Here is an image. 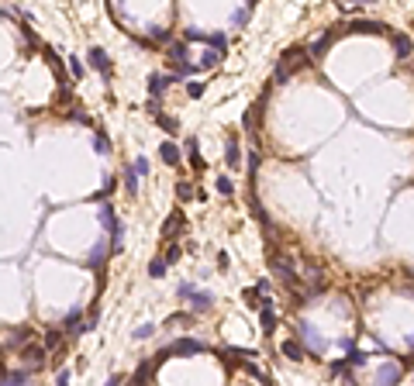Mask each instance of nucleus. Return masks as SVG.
I'll return each mask as SVG.
<instances>
[{
	"label": "nucleus",
	"mask_w": 414,
	"mask_h": 386,
	"mask_svg": "<svg viewBox=\"0 0 414 386\" xmlns=\"http://www.w3.org/2000/svg\"><path fill=\"white\" fill-rule=\"evenodd\" d=\"M56 386H69V369H59V376H56Z\"/></svg>",
	"instance_id": "37"
},
{
	"label": "nucleus",
	"mask_w": 414,
	"mask_h": 386,
	"mask_svg": "<svg viewBox=\"0 0 414 386\" xmlns=\"http://www.w3.org/2000/svg\"><path fill=\"white\" fill-rule=\"evenodd\" d=\"M0 386H14V383H7V379H0Z\"/></svg>",
	"instance_id": "40"
},
{
	"label": "nucleus",
	"mask_w": 414,
	"mask_h": 386,
	"mask_svg": "<svg viewBox=\"0 0 414 386\" xmlns=\"http://www.w3.org/2000/svg\"><path fill=\"white\" fill-rule=\"evenodd\" d=\"M124 190H128V197H138V173H135V166L124 169Z\"/></svg>",
	"instance_id": "18"
},
{
	"label": "nucleus",
	"mask_w": 414,
	"mask_h": 386,
	"mask_svg": "<svg viewBox=\"0 0 414 386\" xmlns=\"http://www.w3.org/2000/svg\"><path fill=\"white\" fill-rule=\"evenodd\" d=\"M152 334H156V324H142L131 338H135V342H145V338H152Z\"/></svg>",
	"instance_id": "27"
},
{
	"label": "nucleus",
	"mask_w": 414,
	"mask_h": 386,
	"mask_svg": "<svg viewBox=\"0 0 414 386\" xmlns=\"http://www.w3.org/2000/svg\"><path fill=\"white\" fill-rule=\"evenodd\" d=\"M69 117H73V121H79V124H90V117L83 114V111H69Z\"/></svg>",
	"instance_id": "38"
},
{
	"label": "nucleus",
	"mask_w": 414,
	"mask_h": 386,
	"mask_svg": "<svg viewBox=\"0 0 414 386\" xmlns=\"http://www.w3.org/2000/svg\"><path fill=\"white\" fill-rule=\"evenodd\" d=\"M338 348H342V352H355V342L345 334V338H338Z\"/></svg>",
	"instance_id": "34"
},
{
	"label": "nucleus",
	"mask_w": 414,
	"mask_h": 386,
	"mask_svg": "<svg viewBox=\"0 0 414 386\" xmlns=\"http://www.w3.org/2000/svg\"><path fill=\"white\" fill-rule=\"evenodd\" d=\"M159 159H162L166 166H179V149L173 141H162V145H159Z\"/></svg>",
	"instance_id": "12"
},
{
	"label": "nucleus",
	"mask_w": 414,
	"mask_h": 386,
	"mask_svg": "<svg viewBox=\"0 0 414 386\" xmlns=\"http://www.w3.org/2000/svg\"><path fill=\"white\" fill-rule=\"evenodd\" d=\"M224 162H228L232 169H238V162H242V145H238V138H235V135L224 141Z\"/></svg>",
	"instance_id": "9"
},
{
	"label": "nucleus",
	"mask_w": 414,
	"mask_h": 386,
	"mask_svg": "<svg viewBox=\"0 0 414 386\" xmlns=\"http://www.w3.org/2000/svg\"><path fill=\"white\" fill-rule=\"evenodd\" d=\"M62 331H69V334H86V324H83V314L76 310H69L66 317H62Z\"/></svg>",
	"instance_id": "6"
},
{
	"label": "nucleus",
	"mask_w": 414,
	"mask_h": 386,
	"mask_svg": "<svg viewBox=\"0 0 414 386\" xmlns=\"http://www.w3.org/2000/svg\"><path fill=\"white\" fill-rule=\"evenodd\" d=\"M162 262H166V266L179 262V245H176V242H169V245H166V255H162Z\"/></svg>",
	"instance_id": "23"
},
{
	"label": "nucleus",
	"mask_w": 414,
	"mask_h": 386,
	"mask_svg": "<svg viewBox=\"0 0 414 386\" xmlns=\"http://www.w3.org/2000/svg\"><path fill=\"white\" fill-rule=\"evenodd\" d=\"M252 11H256V4H245V7H242V11H235V28H242V24H249V18H252Z\"/></svg>",
	"instance_id": "20"
},
{
	"label": "nucleus",
	"mask_w": 414,
	"mask_h": 386,
	"mask_svg": "<svg viewBox=\"0 0 414 386\" xmlns=\"http://www.w3.org/2000/svg\"><path fill=\"white\" fill-rule=\"evenodd\" d=\"M214 190L221 193V197H232V193H235V183H232V176H217V179H214Z\"/></svg>",
	"instance_id": "19"
},
{
	"label": "nucleus",
	"mask_w": 414,
	"mask_h": 386,
	"mask_svg": "<svg viewBox=\"0 0 414 386\" xmlns=\"http://www.w3.org/2000/svg\"><path fill=\"white\" fill-rule=\"evenodd\" d=\"M345 31H352V35H383L387 24H380V21H352Z\"/></svg>",
	"instance_id": "5"
},
{
	"label": "nucleus",
	"mask_w": 414,
	"mask_h": 386,
	"mask_svg": "<svg viewBox=\"0 0 414 386\" xmlns=\"http://www.w3.org/2000/svg\"><path fill=\"white\" fill-rule=\"evenodd\" d=\"M397 379H400V362H390L383 369V376H380V386H394Z\"/></svg>",
	"instance_id": "17"
},
{
	"label": "nucleus",
	"mask_w": 414,
	"mask_h": 386,
	"mask_svg": "<svg viewBox=\"0 0 414 386\" xmlns=\"http://www.w3.org/2000/svg\"><path fill=\"white\" fill-rule=\"evenodd\" d=\"M194 193H197V190H194L190 183H176V197H179V200H194Z\"/></svg>",
	"instance_id": "28"
},
{
	"label": "nucleus",
	"mask_w": 414,
	"mask_h": 386,
	"mask_svg": "<svg viewBox=\"0 0 414 386\" xmlns=\"http://www.w3.org/2000/svg\"><path fill=\"white\" fill-rule=\"evenodd\" d=\"M394 49H397V56L400 59H407L414 52V41L407 38V35H394Z\"/></svg>",
	"instance_id": "16"
},
{
	"label": "nucleus",
	"mask_w": 414,
	"mask_h": 386,
	"mask_svg": "<svg viewBox=\"0 0 414 386\" xmlns=\"http://www.w3.org/2000/svg\"><path fill=\"white\" fill-rule=\"evenodd\" d=\"M204 342H197V338H179V342H173V345H169V352H173V355H200V352H204Z\"/></svg>",
	"instance_id": "3"
},
{
	"label": "nucleus",
	"mask_w": 414,
	"mask_h": 386,
	"mask_svg": "<svg viewBox=\"0 0 414 386\" xmlns=\"http://www.w3.org/2000/svg\"><path fill=\"white\" fill-rule=\"evenodd\" d=\"M45 355H49V352H45V345H24V348H21V359L28 362V369H31V372L45 362Z\"/></svg>",
	"instance_id": "4"
},
{
	"label": "nucleus",
	"mask_w": 414,
	"mask_h": 386,
	"mask_svg": "<svg viewBox=\"0 0 414 386\" xmlns=\"http://www.w3.org/2000/svg\"><path fill=\"white\" fill-rule=\"evenodd\" d=\"M200 152V141L197 138H187V155H197Z\"/></svg>",
	"instance_id": "35"
},
{
	"label": "nucleus",
	"mask_w": 414,
	"mask_h": 386,
	"mask_svg": "<svg viewBox=\"0 0 414 386\" xmlns=\"http://www.w3.org/2000/svg\"><path fill=\"white\" fill-rule=\"evenodd\" d=\"M97 214H100V224H104V231H114L121 221L114 217V207L107 204V200H100V207H97Z\"/></svg>",
	"instance_id": "8"
},
{
	"label": "nucleus",
	"mask_w": 414,
	"mask_h": 386,
	"mask_svg": "<svg viewBox=\"0 0 414 386\" xmlns=\"http://www.w3.org/2000/svg\"><path fill=\"white\" fill-rule=\"evenodd\" d=\"M169 83H176V76H159V73H152V76H149V93H152V100H159Z\"/></svg>",
	"instance_id": "10"
},
{
	"label": "nucleus",
	"mask_w": 414,
	"mask_h": 386,
	"mask_svg": "<svg viewBox=\"0 0 414 386\" xmlns=\"http://www.w3.org/2000/svg\"><path fill=\"white\" fill-rule=\"evenodd\" d=\"M256 114H259V107H249V111H245V117H242L245 131H256Z\"/></svg>",
	"instance_id": "25"
},
{
	"label": "nucleus",
	"mask_w": 414,
	"mask_h": 386,
	"mask_svg": "<svg viewBox=\"0 0 414 386\" xmlns=\"http://www.w3.org/2000/svg\"><path fill=\"white\" fill-rule=\"evenodd\" d=\"M176 293H179V300H190V307L197 310V314H204V310L214 304V293L211 289H197L194 283H179Z\"/></svg>",
	"instance_id": "1"
},
{
	"label": "nucleus",
	"mask_w": 414,
	"mask_h": 386,
	"mask_svg": "<svg viewBox=\"0 0 414 386\" xmlns=\"http://www.w3.org/2000/svg\"><path fill=\"white\" fill-rule=\"evenodd\" d=\"M217 62H221V56H217V52H204V59L197 62V69H214Z\"/></svg>",
	"instance_id": "24"
},
{
	"label": "nucleus",
	"mask_w": 414,
	"mask_h": 386,
	"mask_svg": "<svg viewBox=\"0 0 414 386\" xmlns=\"http://www.w3.org/2000/svg\"><path fill=\"white\" fill-rule=\"evenodd\" d=\"M176 231H183V214H169V217H166V228H162V234H166V238H173V234Z\"/></svg>",
	"instance_id": "15"
},
{
	"label": "nucleus",
	"mask_w": 414,
	"mask_h": 386,
	"mask_svg": "<svg viewBox=\"0 0 414 386\" xmlns=\"http://www.w3.org/2000/svg\"><path fill=\"white\" fill-rule=\"evenodd\" d=\"M342 14H362V4H338Z\"/></svg>",
	"instance_id": "33"
},
{
	"label": "nucleus",
	"mask_w": 414,
	"mask_h": 386,
	"mask_svg": "<svg viewBox=\"0 0 414 386\" xmlns=\"http://www.w3.org/2000/svg\"><path fill=\"white\" fill-rule=\"evenodd\" d=\"M166 269H169V266H166L162 259H152V262H149V276H152V279H162Z\"/></svg>",
	"instance_id": "22"
},
{
	"label": "nucleus",
	"mask_w": 414,
	"mask_h": 386,
	"mask_svg": "<svg viewBox=\"0 0 414 386\" xmlns=\"http://www.w3.org/2000/svg\"><path fill=\"white\" fill-rule=\"evenodd\" d=\"M94 152H97V155H107V152H111V141H107V135H104V131H97V135H94Z\"/></svg>",
	"instance_id": "21"
},
{
	"label": "nucleus",
	"mask_w": 414,
	"mask_h": 386,
	"mask_svg": "<svg viewBox=\"0 0 414 386\" xmlns=\"http://www.w3.org/2000/svg\"><path fill=\"white\" fill-rule=\"evenodd\" d=\"M59 338H62V331H49V334H45V352L59 345Z\"/></svg>",
	"instance_id": "31"
},
{
	"label": "nucleus",
	"mask_w": 414,
	"mask_h": 386,
	"mask_svg": "<svg viewBox=\"0 0 414 386\" xmlns=\"http://www.w3.org/2000/svg\"><path fill=\"white\" fill-rule=\"evenodd\" d=\"M259 317H262V331H273V328H276V310H273V300H262V304H259Z\"/></svg>",
	"instance_id": "11"
},
{
	"label": "nucleus",
	"mask_w": 414,
	"mask_h": 386,
	"mask_svg": "<svg viewBox=\"0 0 414 386\" xmlns=\"http://www.w3.org/2000/svg\"><path fill=\"white\" fill-rule=\"evenodd\" d=\"M187 93L194 96V100H197V96H204V83H200V79H190V83H187Z\"/></svg>",
	"instance_id": "30"
},
{
	"label": "nucleus",
	"mask_w": 414,
	"mask_h": 386,
	"mask_svg": "<svg viewBox=\"0 0 414 386\" xmlns=\"http://www.w3.org/2000/svg\"><path fill=\"white\" fill-rule=\"evenodd\" d=\"M300 331H304V342L314 348V352H325V348H328V342H325V338H317L311 324H300Z\"/></svg>",
	"instance_id": "14"
},
{
	"label": "nucleus",
	"mask_w": 414,
	"mask_h": 386,
	"mask_svg": "<svg viewBox=\"0 0 414 386\" xmlns=\"http://www.w3.org/2000/svg\"><path fill=\"white\" fill-rule=\"evenodd\" d=\"M190 166H194L197 173H204V169H207V166H204V159H200V152H197V155H190Z\"/></svg>",
	"instance_id": "36"
},
{
	"label": "nucleus",
	"mask_w": 414,
	"mask_h": 386,
	"mask_svg": "<svg viewBox=\"0 0 414 386\" xmlns=\"http://www.w3.org/2000/svg\"><path fill=\"white\" fill-rule=\"evenodd\" d=\"M86 59H90V66H94V69H97V73H100L104 79H111V76H114V66H111V59H107V52H104L100 45H94Z\"/></svg>",
	"instance_id": "2"
},
{
	"label": "nucleus",
	"mask_w": 414,
	"mask_h": 386,
	"mask_svg": "<svg viewBox=\"0 0 414 386\" xmlns=\"http://www.w3.org/2000/svg\"><path fill=\"white\" fill-rule=\"evenodd\" d=\"M135 173H138V179L152 173V169H149V159H145V155H138V159H135Z\"/></svg>",
	"instance_id": "29"
},
{
	"label": "nucleus",
	"mask_w": 414,
	"mask_h": 386,
	"mask_svg": "<svg viewBox=\"0 0 414 386\" xmlns=\"http://www.w3.org/2000/svg\"><path fill=\"white\" fill-rule=\"evenodd\" d=\"M69 69H73V76H76V79H83V73H86V69H83V62L73 59V56H69Z\"/></svg>",
	"instance_id": "32"
},
{
	"label": "nucleus",
	"mask_w": 414,
	"mask_h": 386,
	"mask_svg": "<svg viewBox=\"0 0 414 386\" xmlns=\"http://www.w3.org/2000/svg\"><path fill=\"white\" fill-rule=\"evenodd\" d=\"M107 255H111V242H104V238H100L97 245H94V252H90V259H86V266H90V269H100Z\"/></svg>",
	"instance_id": "7"
},
{
	"label": "nucleus",
	"mask_w": 414,
	"mask_h": 386,
	"mask_svg": "<svg viewBox=\"0 0 414 386\" xmlns=\"http://www.w3.org/2000/svg\"><path fill=\"white\" fill-rule=\"evenodd\" d=\"M156 121L162 124V128H166V131H169V135H176V131H179V124L173 121V117H166V114H156Z\"/></svg>",
	"instance_id": "26"
},
{
	"label": "nucleus",
	"mask_w": 414,
	"mask_h": 386,
	"mask_svg": "<svg viewBox=\"0 0 414 386\" xmlns=\"http://www.w3.org/2000/svg\"><path fill=\"white\" fill-rule=\"evenodd\" d=\"M280 352H283L290 362H304V348H300V342H294V338H287V342L280 345Z\"/></svg>",
	"instance_id": "13"
},
{
	"label": "nucleus",
	"mask_w": 414,
	"mask_h": 386,
	"mask_svg": "<svg viewBox=\"0 0 414 386\" xmlns=\"http://www.w3.org/2000/svg\"><path fill=\"white\" fill-rule=\"evenodd\" d=\"M107 386H121V376H118V372H114V376L107 379Z\"/></svg>",
	"instance_id": "39"
}]
</instances>
